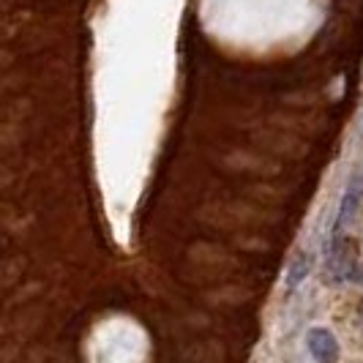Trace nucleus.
Listing matches in <instances>:
<instances>
[{
	"mask_svg": "<svg viewBox=\"0 0 363 363\" xmlns=\"http://www.w3.org/2000/svg\"><path fill=\"white\" fill-rule=\"evenodd\" d=\"M363 205V169H355L347 181L345 191H342V200H339V211H336V221H333V235H342L347 227L355 221L358 211Z\"/></svg>",
	"mask_w": 363,
	"mask_h": 363,
	"instance_id": "2",
	"label": "nucleus"
},
{
	"mask_svg": "<svg viewBox=\"0 0 363 363\" xmlns=\"http://www.w3.org/2000/svg\"><path fill=\"white\" fill-rule=\"evenodd\" d=\"M311 265H314V259H311L309 252H298V255L292 257V262L287 265V276H284V287L287 292H295L303 281H306V276L311 273Z\"/></svg>",
	"mask_w": 363,
	"mask_h": 363,
	"instance_id": "4",
	"label": "nucleus"
},
{
	"mask_svg": "<svg viewBox=\"0 0 363 363\" xmlns=\"http://www.w3.org/2000/svg\"><path fill=\"white\" fill-rule=\"evenodd\" d=\"M361 137H363V118H361Z\"/></svg>",
	"mask_w": 363,
	"mask_h": 363,
	"instance_id": "7",
	"label": "nucleus"
},
{
	"mask_svg": "<svg viewBox=\"0 0 363 363\" xmlns=\"http://www.w3.org/2000/svg\"><path fill=\"white\" fill-rule=\"evenodd\" d=\"M306 347L314 363H336L339 361V342L328 328H311L306 333Z\"/></svg>",
	"mask_w": 363,
	"mask_h": 363,
	"instance_id": "3",
	"label": "nucleus"
},
{
	"mask_svg": "<svg viewBox=\"0 0 363 363\" xmlns=\"http://www.w3.org/2000/svg\"><path fill=\"white\" fill-rule=\"evenodd\" d=\"M358 314H361V323H363V301H361V309H358Z\"/></svg>",
	"mask_w": 363,
	"mask_h": 363,
	"instance_id": "6",
	"label": "nucleus"
},
{
	"mask_svg": "<svg viewBox=\"0 0 363 363\" xmlns=\"http://www.w3.org/2000/svg\"><path fill=\"white\" fill-rule=\"evenodd\" d=\"M358 279H361V284H363V262H361V271H358Z\"/></svg>",
	"mask_w": 363,
	"mask_h": 363,
	"instance_id": "5",
	"label": "nucleus"
},
{
	"mask_svg": "<svg viewBox=\"0 0 363 363\" xmlns=\"http://www.w3.org/2000/svg\"><path fill=\"white\" fill-rule=\"evenodd\" d=\"M361 271V255H358V243L350 235H333L325 249V262H323V276L325 284L339 287L352 279H358Z\"/></svg>",
	"mask_w": 363,
	"mask_h": 363,
	"instance_id": "1",
	"label": "nucleus"
}]
</instances>
